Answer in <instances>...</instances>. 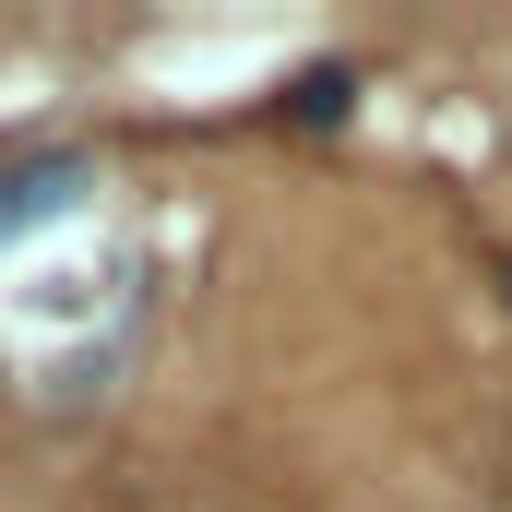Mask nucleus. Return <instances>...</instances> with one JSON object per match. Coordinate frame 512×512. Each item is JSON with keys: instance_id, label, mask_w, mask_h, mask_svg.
Masks as SVG:
<instances>
[{"instance_id": "obj_2", "label": "nucleus", "mask_w": 512, "mask_h": 512, "mask_svg": "<svg viewBox=\"0 0 512 512\" xmlns=\"http://www.w3.org/2000/svg\"><path fill=\"white\" fill-rule=\"evenodd\" d=\"M346 96H358V84H346V72H334V60H322V72H298V84H286V108H298V120H346Z\"/></svg>"}, {"instance_id": "obj_3", "label": "nucleus", "mask_w": 512, "mask_h": 512, "mask_svg": "<svg viewBox=\"0 0 512 512\" xmlns=\"http://www.w3.org/2000/svg\"><path fill=\"white\" fill-rule=\"evenodd\" d=\"M501 286H512V262H501Z\"/></svg>"}, {"instance_id": "obj_1", "label": "nucleus", "mask_w": 512, "mask_h": 512, "mask_svg": "<svg viewBox=\"0 0 512 512\" xmlns=\"http://www.w3.org/2000/svg\"><path fill=\"white\" fill-rule=\"evenodd\" d=\"M72 179H84L72 155H36V167H12V179H0V227H36V215H60V203H72Z\"/></svg>"}]
</instances>
